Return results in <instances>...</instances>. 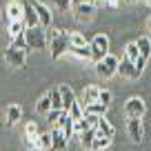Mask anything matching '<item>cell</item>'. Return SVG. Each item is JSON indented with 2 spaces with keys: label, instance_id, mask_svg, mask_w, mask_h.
Listing matches in <instances>:
<instances>
[{
  "label": "cell",
  "instance_id": "6da1fadb",
  "mask_svg": "<svg viewBox=\"0 0 151 151\" xmlns=\"http://www.w3.org/2000/svg\"><path fill=\"white\" fill-rule=\"evenodd\" d=\"M47 45L51 49V58L58 60L62 53H67L69 49V31L65 29H53V31H47Z\"/></svg>",
  "mask_w": 151,
  "mask_h": 151
},
{
  "label": "cell",
  "instance_id": "7a4b0ae2",
  "mask_svg": "<svg viewBox=\"0 0 151 151\" xmlns=\"http://www.w3.org/2000/svg\"><path fill=\"white\" fill-rule=\"evenodd\" d=\"M89 49H91V60L100 62L109 53V36L107 33H96L89 40Z\"/></svg>",
  "mask_w": 151,
  "mask_h": 151
},
{
  "label": "cell",
  "instance_id": "3957f363",
  "mask_svg": "<svg viewBox=\"0 0 151 151\" xmlns=\"http://www.w3.org/2000/svg\"><path fill=\"white\" fill-rule=\"evenodd\" d=\"M24 40H27V49H47V29H24Z\"/></svg>",
  "mask_w": 151,
  "mask_h": 151
},
{
  "label": "cell",
  "instance_id": "277c9868",
  "mask_svg": "<svg viewBox=\"0 0 151 151\" xmlns=\"http://www.w3.org/2000/svg\"><path fill=\"white\" fill-rule=\"evenodd\" d=\"M118 62H120V58H116L113 53H107L100 62H96V73L100 78H104V80L113 78V76L118 73Z\"/></svg>",
  "mask_w": 151,
  "mask_h": 151
},
{
  "label": "cell",
  "instance_id": "5b68a950",
  "mask_svg": "<svg viewBox=\"0 0 151 151\" xmlns=\"http://www.w3.org/2000/svg\"><path fill=\"white\" fill-rule=\"evenodd\" d=\"M124 113H127V118H138V120H142V118H145V113H147L145 100H142L140 96L129 98L127 102H124Z\"/></svg>",
  "mask_w": 151,
  "mask_h": 151
},
{
  "label": "cell",
  "instance_id": "8992f818",
  "mask_svg": "<svg viewBox=\"0 0 151 151\" xmlns=\"http://www.w3.org/2000/svg\"><path fill=\"white\" fill-rule=\"evenodd\" d=\"M5 62L9 67H24L27 62V51L22 49H14V47H7L5 49Z\"/></svg>",
  "mask_w": 151,
  "mask_h": 151
},
{
  "label": "cell",
  "instance_id": "52a82bcc",
  "mask_svg": "<svg viewBox=\"0 0 151 151\" xmlns=\"http://www.w3.org/2000/svg\"><path fill=\"white\" fill-rule=\"evenodd\" d=\"M29 5H31V7H33V11H36L40 27H42V29H49V24H51V11H49V7H47V5H42V2H38V0H31Z\"/></svg>",
  "mask_w": 151,
  "mask_h": 151
},
{
  "label": "cell",
  "instance_id": "ba28073f",
  "mask_svg": "<svg viewBox=\"0 0 151 151\" xmlns=\"http://www.w3.org/2000/svg\"><path fill=\"white\" fill-rule=\"evenodd\" d=\"M22 16H24V2L11 0L7 5V18H9V22H22Z\"/></svg>",
  "mask_w": 151,
  "mask_h": 151
},
{
  "label": "cell",
  "instance_id": "9c48e42d",
  "mask_svg": "<svg viewBox=\"0 0 151 151\" xmlns=\"http://www.w3.org/2000/svg\"><path fill=\"white\" fill-rule=\"evenodd\" d=\"M73 9V18L78 22H89L96 14V5H78V7H71Z\"/></svg>",
  "mask_w": 151,
  "mask_h": 151
},
{
  "label": "cell",
  "instance_id": "30bf717a",
  "mask_svg": "<svg viewBox=\"0 0 151 151\" xmlns=\"http://www.w3.org/2000/svg\"><path fill=\"white\" fill-rule=\"evenodd\" d=\"M49 136H51V151H65L67 149L69 140L65 138V133H62L58 127H53L51 131H49Z\"/></svg>",
  "mask_w": 151,
  "mask_h": 151
},
{
  "label": "cell",
  "instance_id": "8fae6325",
  "mask_svg": "<svg viewBox=\"0 0 151 151\" xmlns=\"http://www.w3.org/2000/svg\"><path fill=\"white\" fill-rule=\"evenodd\" d=\"M58 91H60V98H62V111L67 113L71 109V104L76 102V93L69 85H58Z\"/></svg>",
  "mask_w": 151,
  "mask_h": 151
},
{
  "label": "cell",
  "instance_id": "7c38bea8",
  "mask_svg": "<svg viewBox=\"0 0 151 151\" xmlns=\"http://www.w3.org/2000/svg\"><path fill=\"white\" fill-rule=\"evenodd\" d=\"M53 127H58V129H60V131L65 133V138H67V140H69V138L73 136V120H71V116H69V113H65V111L60 113V118H58V122L53 124Z\"/></svg>",
  "mask_w": 151,
  "mask_h": 151
},
{
  "label": "cell",
  "instance_id": "4fadbf2b",
  "mask_svg": "<svg viewBox=\"0 0 151 151\" xmlns=\"http://www.w3.org/2000/svg\"><path fill=\"white\" fill-rule=\"evenodd\" d=\"M127 133H129V138H131L133 142H140L142 140V133H145L142 122L138 118H129L127 120Z\"/></svg>",
  "mask_w": 151,
  "mask_h": 151
},
{
  "label": "cell",
  "instance_id": "5bb4252c",
  "mask_svg": "<svg viewBox=\"0 0 151 151\" xmlns=\"http://www.w3.org/2000/svg\"><path fill=\"white\" fill-rule=\"evenodd\" d=\"M113 136H116V127L102 116L98 120V127H96V138H113Z\"/></svg>",
  "mask_w": 151,
  "mask_h": 151
},
{
  "label": "cell",
  "instance_id": "9a60e30c",
  "mask_svg": "<svg viewBox=\"0 0 151 151\" xmlns=\"http://www.w3.org/2000/svg\"><path fill=\"white\" fill-rule=\"evenodd\" d=\"M118 73L122 76V78H129V80H138L140 76L136 73V67H133L131 60H127V58H122V60L118 62Z\"/></svg>",
  "mask_w": 151,
  "mask_h": 151
},
{
  "label": "cell",
  "instance_id": "2e32d148",
  "mask_svg": "<svg viewBox=\"0 0 151 151\" xmlns=\"http://www.w3.org/2000/svg\"><path fill=\"white\" fill-rule=\"evenodd\" d=\"M98 96H100V87H96V85H87L85 87V91H82V107L85 104H89V102H98Z\"/></svg>",
  "mask_w": 151,
  "mask_h": 151
},
{
  "label": "cell",
  "instance_id": "e0dca14e",
  "mask_svg": "<svg viewBox=\"0 0 151 151\" xmlns=\"http://www.w3.org/2000/svg\"><path fill=\"white\" fill-rule=\"evenodd\" d=\"M22 22L27 29H33V27H40V22H38V16L36 11H33L31 5H24V16H22Z\"/></svg>",
  "mask_w": 151,
  "mask_h": 151
},
{
  "label": "cell",
  "instance_id": "ac0fdd59",
  "mask_svg": "<svg viewBox=\"0 0 151 151\" xmlns=\"http://www.w3.org/2000/svg\"><path fill=\"white\" fill-rule=\"evenodd\" d=\"M136 47H138V53H140V58L149 60V56H151V40H149V38H147V36L138 38V40H136Z\"/></svg>",
  "mask_w": 151,
  "mask_h": 151
},
{
  "label": "cell",
  "instance_id": "d6986e66",
  "mask_svg": "<svg viewBox=\"0 0 151 151\" xmlns=\"http://www.w3.org/2000/svg\"><path fill=\"white\" fill-rule=\"evenodd\" d=\"M36 111H38V113H42V116H47V113L51 111V96H49V91H47V93H42L40 98H38V102H36Z\"/></svg>",
  "mask_w": 151,
  "mask_h": 151
},
{
  "label": "cell",
  "instance_id": "ffe728a7",
  "mask_svg": "<svg viewBox=\"0 0 151 151\" xmlns=\"http://www.w3.org/2000/svg\"><path fill=\"white\" fill-rule=\"evenodd\" d=\"M33 140H36V149L38 151H51V136H49V131L38 133Z\"/></svg>",
  "mask_w": 151,
  "mask_h": 151
},
{
  "label": "cell",
  "instance_id": "44dd1931",
  "mask_svg": "<svg viewBox=\"0 0 151 151\" xmlns=\"http://www.w3.org/2000/svg\"><path fill=\"white\" fill-rule=\"evenodd\" d=\"M69 47H89V40L78 31H69Z\"/></svg>",
  "mask_w": 151,
  "mask_h": 151
},
{
  "label": "cell",
  "instance_id": "7402d4cb",
  "mask_svg": "<svg viewBox=\"0 0 151 151\" xmlns=\"http://www.w3.org/2000/svg\"><path fill=\"white\" fill-rule=\"evenodd\" d=\"M67 53L80 58V60H91V49L89 47H69V49H67Z\"/></svg>",
  "mask_w": 151,
  "mask_h": 151
},
{
  "label": "cell",
  "instance_id": "603a6c76",
  "mask_svg": "<svg viewBox=\"0 0 151 151\" xmlns=\"http://www.w3.org/2000/svg\"><path fill=\"white\" fill-rule=\"evenodd\" d=\"M93 140H96V129H87V131L80 133V145H82V149H91Z\"/></svg>",
  "mask_w": 151,
  "mask_h": 151
},
{
  "label": "cell",
  "instance_id": "cb8c5ba5",
  "mask_svg": "<svg viewBox=\"0 0 151 151\" xmlns=\"http://www.w3.org/2000/svg\"><path fill=\"white\" fill-rule=\"evenodd\" d=\"M104 111H107V107L100 102H89L82 107V113H93V116H104Z\"/></svg>",
  "mask_w": 151,
  "mask_h": 151
},
{
  "label": "cell",
  "instance_id": "d4e9b609",
  "mask_svg": "<svg viewBox=\"0 0 151 151\" xmlns=\"http://www.w3.org/2000/svg\"><path fill=\"white\" fill-rule=\"evenodd\" d=\"M20 116H22L20 104H11V107L7 109V122H9V124H16V122L20 120Z\"/></svg>",
  "mask_w": 151,
  "mask_h": 151
},
{
  "label": "cell",
  "instance_id": "484cf974",
  "mask_svg": "<svg viewBox=\"0 0 151 151\" xmlns=\"http://www.w3.org/2000/svg\"><path fill=\"white\" fill-rule=\"evenodd\" d=\"M109 147H111V138H96L89 151H104V149H109Z\"/></svg>",
  "mask_w": 151,
  "mask_h": 151
},
{
  "label": "cell",
  "instance_id": "4316f807",
  "mask_svg": "<svg viewBox=\"0 0 151 151\" xmlns=\"http://www.w3.org/2000/svg\"><path fill=\"white\" fill-rule=\"evenodd\" d=\"M49 96H51V109H56V111H62V98H60V91H58V87H53V89L49 91Z\"/></svg>",
  "mask_w": 151,
  "mask_h": 151
},
{
  "label": "cell",
  "instance_id": "83f0119b",
  "mask_svg": "<svg viewBox=\"0 0 151 151\" xmlns=\"http://www.w3.org/2000/svg\"><path fill=\"white\" fill-rule=\"evenodd\" d=\"M24 22H9V29H7V31H9V38H18V36H22L24 33Z\"/></svg>",
  "mask_w": 151,
  "mask_h": 151
},
{
  "label": "cell",
  "instance_id": "f1b7e54d",
  "mask_svg": "<svg viewBox=\"0 0 151 151\" xmlns=\"http://www.w3.org/2000/svg\"><path fill=\"white\" fill-rule=\"evenodd\" d=\"M67 113L71 116V120H73V122H76V120H82V116H85V113H82V104L78 102V100H76L73 104H71V109H69Z\"/></svg>",
  "mask_w": 151,
  "mask_h": 151
},
{
  "label": "cell",
  "instance_id": "f546056e",
  "mask_svg": "<svg viewBox=\"0 0 151 151\" xmlns=\"http://www.w3.org/2000/svg\"><path fill=\"white\" fill-rule=\"evenodd\" d=\"M138 56H140V53H138L136 42H129L127 47H124V58H127V60H131V62H136V60H138Z\"/></svg>",
  "mask_w": 151,
  "mask_h": 151
},
{
  "label": "cell",
  "instance_id": "4dcf8cb0",
  "mask_svg": "<svg viewBox=\"0 0 151 151\" xmlns=\"http://www.w3.org/2000/svg\"><path fill=\"white\" fill-rule=\"evenodd\" d=\"M111 100H113V93L109 89H100V96H98V102L100 104H104V107H109L111 104Z\"/></svg>",
  "mask_w": 151,
  "mask_h": 151
},
{
  "label": "cell",
  "instance_id": "1f68e13d",
  "mask_svg": "<svg viewBox=\"0 0 151 151\" xmlns=\"http://www.w3.org/2000/svg\"><path fill=\"white\" fill-rule=\"evenodd\" d=\"M9 47L27 51V40H24V33H22V36H18V38H11V45H9Z\"/></svg>",
  "mask_w": 151,
  "mask_h": 151
},
{
  "label": "cell",
  "instance_id": "d6a6232c",
  "mask_svg": "<svg viewBox=\"0 0 151 151\" xmlns=\"http://www.w3.org/2000/svg\"><path fill=\"white\" fill-rule=\"evenodd\" d=\"M24 133H27V138H36V136H38V124H36V122H27Z\"/></svg>",
  "mask_w": 151,
  "mask_h": 151
},
{
  "label": "cell",
  "instance_id": "836d02e7",
  "mask_svg": "<svg viewBox=\"0 0 151 151\" xmlns=\"http://www.w3.org/2000/svg\"><path fill=\"white\" fill-rule=\"evenodd\" d=\"M133 67H136V73H138V76H142V71H145V67H147V60L138 56V60L133 62Z\"/></svg>",
  "mask_w": 151,
  "mask_h": 151
},
{
  "label": "cell",
  "instance_id": "e575fe53",
  "mask_svg": "<svg viewBox=\"0 0 151 151\" xmlns=\"http://www.w3.org/2000/svg\"><path fill=\"white\" fill-rule=\"evenodd\" d=\"M60 113H62V111H56V109H51V111L47 113L49 122H53V124H56V122H58V118H60Z\"/></svg>",
  "mask_w": 151,
  "mask_h": 151
},
{
  "label": "cell",
  "instance_id": "d590c367",
  "mask_svg": "<svg viewBox=\"0 0 151 151\" xmlns=\"http://www.w3.org/2000/svg\"><path fill=\"white\" fill-rule=\"evenodd\" d=\"M60 9H67V7H71V0H53Z\"/></svg>",
  "mask_w": 151,
  "mask_h": 151
},
{
  "label": "cell",
  "instance_id": "8d00e7d4",
  "mask_svg": "<svg viewBox=\"0 0 151 151\" xmlns=\"http://www.w3.org/2000/svg\"><path fill=\"white\" fill-rule=\"evenodd\" d=\"M78 5H93L91 0H71V7H78Z\"/></svg>",
  "mask_w": 151,
  "mask_h": 151
},
{
  "label": "cell",
  "instance_id": "74e56055",
  "mask_svg": "<svg viewBox=\"0 0 151 151\" xmlns=\"http://www.w3.org/2000/svg\"><path fill=\"white\" fill-rule=\"evenodd\" d=\"M104 5H109V7H118V5H120V0H104Z\"/></svg>",
  "mask_w": 151,
  "mask_h": 151
},
{
  "label": "cell",
  "instance_id": "f35d334b",
  "mask_svg": "<svg viewBox=\"0 0 151 151\" xmlns=\"http://www.w3.org/2000/svg\"><path fill=\"white\" fill-rule=\"evenodd\" d=\"M93 5H104V0H91Z\"/></svg>",
  "mask_w": 151,
  "mask_h": 151
},
{
  "label": "cell",
  "instance_id": "ab89813d",
  "mask_svg": "<svg viewBox=\"0 0 151 151\" xmlns=\"http://www.w3.org/2000/svg\"><path fill=\"white\" fill-rule=\"evenodd\" d=\"M147 27H149V31H151V16H149V20H147Z\"/></svg>",
  "mask_w": 151,
  "mask_h": 151
},
{
  "label": "cell",
  "instance_id": "60d3db41",
  "mask_svg": "<svg viewBox=\"0 0 151 151\" xmlns=\"http://www.w3.org/2000/svg\"><path fill=\"white\" fill-rule=\"evenodd\" d=\"M124 2H140V0H124Z\"/></svg>",
  "mask_w": 151,
  "mask_h": 151
},
{
  "label": "cell",
  "instance_id": "b9f144b4",
  "mask_svg": "<svg viewBox=\"0 0 151 151\" xmlns=\"http://www.w3.org/2000/svg\"><path fill=\"white\" fill-rule=\"evenodd\" d=\"M27 151H29V149H27ZM31 151H36V149H31Z\"/></svg>",
  "mask_w": 151,
  "mask_h": 151
}]
</instances>
